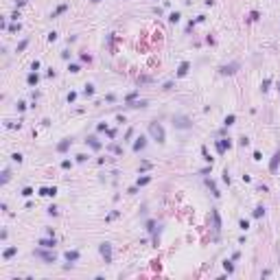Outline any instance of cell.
<instances>
[{"label": "cell", "mask_w": 280, "mask_h": 280, "mask_svg": "<svg viewBox=\"0 0 280 280\" xmlns=\"http://www.w3.org/2000/svg\"><path fill=\"white\" fill-rule=\"evenodd\" d=\"M149 136L155 140L158 144H164L166 142V133H164V127L160 123H149Z\"/></svg>", "instance_id": "obj_1"}, {"label": "cell", "mask_w": 280, "mask_h": 280, "mask_svg": "<svg viewBox=\"0 0 280 280\" xmlns=\"http://www.w3.org/2000/svg\"><path fill=\"white\" fill-rule=\"evenodd\" d=\"M33 256H35V258H40V260H44V263H55V260H57V254H55L53 250L48 252V247L33 250Z\"/></svg>", "instance_id": "obj_2"}, {"label": "cell", "mask_w": 280, "mask_h": 280, "mask_svg": "<svg viewBox=\"0 0 280 280\" xmlns=\"http://www.w3.org/2000/svg\"><path fill=\"white\" fill-rule=\"evenodd\" d=\"M173 127H175V129H190V127H193V120H190L188 116H184V114H175L173 116Z\"/></svg>", "instance_id": "obj_3"}, {"label": "cell", "mask_w": 280, "mask_h": 280, "mask_svg": "<svg viewBox=\"0 0 280 280\" xmlns=\"http://www.w3.org/2000/svg\"><path fill=\"white\" fill-rule=\"evenodd\" d=\"M241 68V64L239 61H232V64H223V66H219V75H223V77H230V75H234Z\"/></svg>", "instance_id": "obj_4"}, {"label": "cell", "mask_w": 280, "mask_h": 280, "mask_svg": "<svg viewBox=\"0 0 280 280\" xmlns=\"http://www.w3.org/2000/svg\"><path fill=\"white\" fill-rule=\"evenodd\" d=\"M99 252H101V256L105 258V263H112V243H101L99 245Z\"/></svg>", "instance_id": "obj_5"}, {"label": "cell", "mask_w": 280, "mask_h": 280, "mask_svg": "<svg viewBox=\"0 0 280 280\" xmlns=\"http://www.w3.org/2000/svg\"><path fill=\"white\" fill-rule=\"evenodd\" d=\"M144 147H147V138H144V136H138L136 140H133V144H131L133 153H140V151H144Z\"/></svg>", "instance_id": "obj_6"}, {"label": "cell", "mask_w": 280, "mask_h": 280, "mask_svg": "<svg viewBox=\"0 0 280 280\" xmlns=\"http://www.w3.org/2000/svg\"><path fill=\"white\" fill-rule=\"evenodd\" d=\"M210 215H212V226H215V232L219 234V232H221V215H219V210H217V208H212Z\"/></svg>", "instance_id": "obj_7"}, {"label": "cell", "mask_w": 280, "mask_h": 280, "mask_svg": "<svg viewBox=\"0 0 280 280\" xmlns=\"http://www.w3.org/2000/svg\"><path fill=\"white\" fill-rule=\"evenodd\" d=\"M37 245H40V247H48V250H53L55 245H57V241H55V236H50V234H48V236H44V239L37 241Z\"/></svg>", "instance_id": "obj_8"}, {"label": "cell", "mask_w": 280, "mask_h": 280, "mask_svg": "<svg viewBox=\"0 0 280 280\" xmlns=\"http://www.w3.org/2000/svg\"><path fill=\"white\" fill-rule=\"evenodd\" d=\"M86 144H88L92 151H101V147H103V144H101V140H99L96 136H88V138H86Z\"/></svg>", "instance_id": "obj_9"}, {"label": "cell", "mask_w": 280, "mask_h": 280, "mask_svg": "<svg viewBox=\"0 0 280 280\" xmlns=\"http://www.w3.org/2000/svg\"><path fill=\"white\" fill-rule=\"evenodd\" d=\"M278 164H280V149H276L273 158L269 160V173H278Z\"/></svg>", "instance_id": "obj_10"}, {"label": "cell", "mask_w": 280, "mask_h": 280, "mask_svg": "<svg viewBox=\"0 0 280 280\" xmlns=\"http://www.w3.org/2000/svg\"><path fill=\"white\" fill-rule=\"evenodd\" d=\"M188 70H190V61H182L180 64V68H177V79H182V77H186L188 75Z\"/></svg>", "instance_id": "obj_11"}, {"label": "cell", "mask_w": 280, "mask_h": 280, "mask_svg": "<svg viewBox=\"0 0 280 280\" xmlns=\"http://www.w3.org/2000/svg\"><path fill=\"white\" fill-rule=\"evenodd\" d=\"M70 147H72V138H64V140L57 144V153H66Z\"/></svg>", "instance_id": "obj_12"}, {"label": "cell", "mask_w": 280, "mask_h": 280, "mask_svg": "<svg viewBox=\"0 0 280 280\" xmlns=\"http://www.w3.org/2000/svg\"><path fill=\"white\" fill-rule=\"evenodd\" d=\"M64 258L68 260V263H77V260L81 258V254H79V252H77V250H68V252H66V254H64Z\"/></svg>", "instance_id": "obj_13"}, {"label": "cell", "mask_w": 280, "mask_h": 280, "mask_svg": "<svg viewBox=\"0 0 280 280\" xmlns=\"http://www.w3.org/2000/svg\"><path fill=\"white\" fill-rule=\"evenodd\" d=\"M15 254H18V247H15V245H11V247H7V250L2 252V258H4V260H9V258H13Z\"/></svg>", "instance_id": "obj_14"}, {"label": "cell", "mask_w": 280, "mask_h": 280, "mask_svg": "<svg viewBox=\"0 0 280 280\" xmlns=\"http://www.w3.org/2000/svg\"><path fill=\"white\" fill-rule=\"evenodd\" d=\"M40 195L42 197H55V195H57V188H48V186H44V188H40Z\"/></svg>", "instance_id": "obj_15"}, {"label": "cell", "mask_w": 280, "mask_h": 280, "mask_svg": "<svg viewBox=\"0 0 280 280\" xmlns=\"http://www.w3.org/2000/svg\"><path fill=\"white\" fill-rule=\"evenodd\" d=\"M37 81H40V75H37V70L29 72V77H26V83H29V86H37Z\"/></svg>", "instance_id": "obj_16"}, {"label": "cell", "mask_w": 280, "mask_h": 280, "mask_svg": "<svg viewBox=\"0 0 280 280\" xmlns=\"http://www.w3.org/2000/svg\"><path fill=\"white\" fill-rule=\"evenodd\" d=\"M206 184H208V188L212 190V197H215V199H219V197H221V193H219V188H217V184L212 182V180H206Z\"/></svg>", "instance_id": "obj_17"}, {"label": "cell", "mask_w": 280, "mask_h": 280, "mask_svg": "<svg viewBox=\"0 0 280 280\" xmlns=\"http://www.w3.org/2000/svg\"><path fill=\"white\" fill-rule=\"evenodd\" d=\"M147 101L144 99H140V101H131V103H127V107H131V110H138V107H147Z\"/></svg>", "instance_id": "obj_18"}, {"label": "cell", "mask_w": 280, "mask_h": 280, "mask_svg": "<svg viewBox=\"0 0 280 280\" xmlns=\"http://www.w3.org/2000/svg\"><path fill=\"white\" fill-rule=\"evenodd\" d=\"M66 11H68V4L64 2V4H59V7L55 9L53 13H50V18H59V15H61V13H66Z\"/></svg>", "instance_id": "obj_19"}, {"label": "cell", "mask_w": 280, "mask_h": 280, "mask_svg": "<svg viewBox=\"0 0 280 280\" xmlns=\"http://www.w3.org/2000/svg\"><path fill=\"white\" fill-rule=\"evenodd\" d=\"M151 182V175H142V177H138L136 180V186L140 188V186H147V184Z\"/></svg>", "instance_id": "obj_20"}, {"label": "cell", "mask_w": 280, "mask_h": 280, "mask_svg": "<svg viewBox=\"0 0 280 280\" xmlns=\"http://www.w3.org/2000/svg\"><path fill=\"white\" fill-rule=\"evenodd\" d=\"M252 215H254V219H260V217H265V206H256Z\"/></svg>", "instance_id": "obj_21"}, {"label": "cell", "mask_w": 280, "mask_h": 280, "mask_svg": "<svg viewBox=\"0 0 280 280\" xmlns=\"http://www.w3.org/2000/svg\"><path fill=\"white\" fill-rule=\"evenodd\" d=\"M180 18H182L180 11H173V13L169 15V22H171V24H177V22H180Z\"/></svg>", "instance_id": "obj_22"}, {"label": "cell", "mask_w": 280, "mask_h": 280, "mask_svg": "<svg viewBox=\"0 0 280 280\" xmlns=\"http://www.w3.org/2000/svg\"><path fill=\"white\" fill-rule=\"evenodd\" d=\"M83 96H94V86H92V83H86V88H83Z\"/></svg>", "instance_id": "obj_23"}, {"label": "cell", "mask_w": 280, "mask_h": 280, "mask_svg": "<svg viewBox=\"0 0 280 280\" xmlns=\"http://www.w3.org/2000/svg\"><path fill=\"white\" fill-rule=\"evenodd\" d=\"M201 158L208 162V164H212V155L208 153V147H201Z\"/></svg>", "instance_id": "obj_24"}, {"label": "cell", "mask_w": 280, "mask_h": 280, "mask_svg": "<svg viewBox=\"0 0 280 280\" xmlns=\"http://www.w3.org/2000/svg\"><path fill=\"white\" fill-rule=\"evenodd\" d=\"M9 180H11V171L4 169V171H2V177H0V184H7Z\"/></svg>", "instance_id": "obj_25"}, {"label": "cell", "mask_w": 280, "mask_h": 280, "mask_svg": "<svg viewBox=\"0 0 280 280\" xmlns=\"http://www.w3.org/2000/svg\"><path fill=\"white\" fill-rule=\"evenodd\" d=\"M234 120H236V116H234V114H228V116H226V120H223V125L230 127V125H234Z\"/></svg>", "instance_id": "obj_26"}, {"label": "cell", "mask_w": 280, "mask_h": 280, "mask_svg": "<svg viewBox=\"0 0 280 280\" xmlns=\"http://www.w3.org/2000/svg\"><path fill=\"white\" fill-rule=\"evenodd\" d=\"M221 180H223V184H228V186H230L232 177H230V171H228V169H223V177H221Z\"/></svg>", "instance_id": "obj_27"}, {"label": "cell", "mask_w": 280, "mask_h": 280, "mask_svg": "<svg viewBox=\"0 0 280 280\" xmlns=\"http://www.w3.org/2000/svg\"><path fill=\"white\" fill-rule=\"evenodd\" d=\"M223 269H226L228 273H232L234 271V263L232 260H226V263H223Z\"/></svg>", "instance_id": "obj_28"}, {"label": "cell", "mask_w": 280, "mask_h": 280, "mask_svg": "<svg viewBox=\"0 0 280 280\" xmlns=\"http://www.w3.org/2000/svg\"><path fill=\"white\" fill-rule=\"evenodd\" d=\"M33 193H35V190H33L31 186H26V188H22V193H20V195H22V197H31Z\"/></svg>", "instance_id": "obj_29"}, {"label": "cell", "mask_w": 280, "mask_h": 280, "mask_svg": "<svg viewBox=\"0 0 280 280\" xmlns=\"http://www.w3.org/2000/svg\"><path fill=\"white\" fill-rule=\"evenodd\" d=\"M215 147H217V153H219V155H223V153H226V149H223L221 140H215Z\"/></svg>", "instance_id": "obj_30"}, {"label": "cell", "mask_w": 280, "mask_h": 280, "mask_svg": "<svg viewBox=\"0 0 280 280\" xmlns=\"http://www.w3.org/2000/svg\"><path fill=\"white\" fill-rule=\"evenodd\" d=\"M46 212H48L50 217H57V215H59V208H57V206H48V210H46Z\"/></svg>", "instance_id": "obj_31"}, {"label": "cell", "mask_w": 280, "mask_h": 280, "mask_svg": "<svg viewBox=\"0 0 280 280\" xmlns=\"http://www.w3.org/2000/svg\"><path fill=\"white\" fill-rule=\"evenodd\" d=\"M239 228H241L243 232H245V230H250V221H247V219H241V221H239Z\"/></svg>", "instance_id": "obj_32"}, {"label": "cell", "mask_w": 280, "mask_h": 280, "mask_svg": "<svg viewBox=\"0 0 280 280\" xmlns=\"http://www.w3.org/2000/svg\"><path fill=\"white\" fill-rule=\"evenodd\" d=\"M269 86H271V79H265V81L260 83V90H263V92H267V90H269Z\"/></svg>", "instance_id": "obj_33"}, {"label": "cell", "mask_w": 280, "mask_h": 280, "mask_svg": "<svg viewBox=\"0 0 280 280\" xmlns=\"http://www.w3.org/2000/svg\"><path fill=\"white\" fill-rule=\"evenodd\" d=\"M7 127H9V129H20V127H22V123H13V120H7Z\"/></svg>", "instance_id": "obj_34"}, {"label": "cell", "mask_w": 280, "mask_h": 280, "mask_svg": "<svg viewBox=\"0 0 280 280\" xmlns=\"http://www.w3.org/2000/svg\"><path fill=\"white\" fill-rule=\"evenodd\" d=\"M247 144H250V138L247 136H241L239 138V147H247Z\"/></svg>", "instance_id": "obj_35"}, {"label": "cell", "mask_w": 280, "mask_h": 280, "mask_svg": "<svg viewBox=\"0 0 280 280\" xmlns=\"http://www.w3.org/2000/svg\"><path fill=\"white\" fill-rule=\"evenodd\" d=\"M26 46H29V37H26V40H22V42L18 44V53H22V50H24Z\"/></svg>", "instance_id": "obj_36"}, {"label": "cell", "mask_w": 280, "mask_h": 280, "mask_svg": "<svg viewBox=\"0 0 280 280\" xmlns=\"http://www.w3.org/2000/svg\"><path fill=\"white\" fill-rule=\"evenodd\" d=\"M68 70L72 72V75H77V72L81 70V66H79V64H70V66H68Z\"/></svg>", "instance_id": "obj_37"}, {"label": "cell", "mask_w": 280, "mask_h": 280, "mask_svg": "<svg viewBox=\"0 0 280 280\" xmlns=\"http://www.w3.org/2000/svg\"><path fill=\"white\" fill-rule=\"evenodd\" d=\"M138 94H140L138 90H133V92H129V94H127V96H125V99H127V103H131V101H133V99H136V96H138Z\"/></svg>", "instance_id": "obj_38"}, {"label": "cell", "mask_w": 280, "mask_h": 280, "mask_svg": "<svg viewBox=\"0 0 280 280\" xmlns=\"http://www.w3.org/2000/svg\"><path fill=\"white\" fill-rule=\"evenodd\" d=\"M133 133H136V129H133V127H129V129H127V133H125V140H127V142L133 138Z\"/></svg>", "instance_id": "obj_39"}, {"label": "cell", "mask_w": 280, "mask_h": 280, "mask_svg": "<svg viewBox=\"0 0 280 280\" xmlns=\"http://www.w3.org/2000/svg\"><path fill=\"white\" fill-rule=\"evenodd\" d=\"M221 144H223V149H230L232 147V140L230 138H221Z\"/></svg>", "instance_id": "obj_40"}, {"label": "cell", "mask_w": 280, "mask_h": 280, "mask_svg": "<svg viewBox=\"0 0 280 280\" xmlns=\"http://www.w3.org/2000/svg\"><path fill=\"white\" fill-rule=\"evenodd\" d=\"M258 18H260V13H258V11H252L247 20H250V22H256V20H258Z\"/></svg>", "instance_id": "obj_41"}, {"label": "cell", "mask_w": 280, "mask_h": 280, "mask_svg": "<svg viewBox=\"0 0 280 280\" xmlns=\"http://www.w3.org/2000/svg\"><path fill=\"white\" fill-rule=\"evenodd\" d=\"M20 29H22V24H20V22H18V24H11V26H9V33H18Z\"/></svg>", "instance_id": "obj_42"}, {"label": "cell", "mask_w": 280, "mask_h": 280, "mask_svg": "<svg viewBox=\"0 0 280 280\" xmlns=\"http://www.w3.org/2000/svg\"><path fill=\"white\" fill-rule=\"evenodd\" d=\"M11 160L18 162V164H22V160H24V158H22V153H13V155H11Z\"/></svg>", "instance_id": "obj_43"}, {"label": "cell", "mask_w": 280, "mask_h": 280, "mask_svg": "<svg viewBox=\"0 0 280 280\" xmlns=\"http://www.w3.org/2000/svg\"><path fill=\"white\" fill-rule=\"evenodd\" d=\"M110 127H107V123H99L96 125V131H107Z\"/></svg>", "instance_id": "obj_44"}, {"label": "cell", "mask_w": 280, "mask_h": 280, "mask_svg": "<svg viewBox=\"0 0 280 280\" xmlns=\"http://www.w3.org/2000/svg\"><path fill=\"white\" fill-rule=\"evenodd\" d=\"M118 215H120V212H118V210H114V212H110V215H107V217H105V221H112V219H116V217H118Z\"/></svg>", "instance_id": "obj_45"}, {"label": "cell", "mask_w": 280, "mask_h": 280, "mask_svg": "<svg viewBox=\"0 0 280 280\" xmlns=\"http://www.w3.org/2000/svg\"><path fill=\"white\" fill-rule=\"evenodd\" d=\"M151 166H153V164H151V162H147V160H144L142 164H140V171H149Z\"/></svg>", "instance_id": "obj_46"}, {"label": "cell", "mask_w": 280, "mask_h": 280, "mask_svg": "<svg viewBox=\"0 0 280 280\" xmlns=\"http://www.w3.org/2000/svg\"><path fill=\"white\" fill-rule=\"evenodd\" d=\"M110 149H112V151H114V153H116V155H120V153H123V147H118V144H112V147H110Z\"/></svg>", "instance_id": "obj_47"}, {"label": "cell", "mask_w": 280, "mask_h": 280, "mask_svg": "<svg viewBox=\"0 0 280 280\" xmlns=\"http://www.w3.org/2000/svg\"><path fill=\"white\" fill-rule=\"evenodd\" d=\"M75 160H77V162H86V160H88V155H86V153H77V155H75Z\"/></svg>", "instance_id": "obj_48"}, {"label": "cell", "mask_w": 280, "mask_h": 280, "mask_svg": "<svg viewBox=\"0 0 280 280\" xmlns=\"http://www.w3.org/2000/svg\"><path fill=\"white\" fill-rule=\"evenodd\" d=\"M66 99H68V103H75V101H77V92H68V96H66Z\"/></svg>", "instance_id": "obj_49"}, {"label": "cell", "mask_w": 280, "mask_h": 280, "mask_svg": "<svg viewBox=\"0 0 280 280\" xmlns=\"http://www.w3.org/2000/svg\"><path fill=\"white\" fill-rule=\"evenodd\" d=\"M81 61H86V64H90V61H92V57H90V55H88V53H81Z\"/></svg>", "instance_id": "obj_50"}, {"label": "cell", "mask_w": 280, "mask_h": 280, "mask_svg": "<svg viewBox=\"0 0 280 280\" xmlns=\"http://www.w3.org/2000/svg\"><path fill=\"white\" fill-rule=\"evenodd\" d=\"M15 110H18V112H24V110H26V103H24V101H20V103L15 105Z\"/></svg>", "instance_id": "obj_51"}, {"label": "cell", "mask_w": 280, "mask_h": 280, "mask_svg": "<svg viewBox=\"0 0 280 280\" xmlns=\"http://www.w3.org/2000/svg\"><path fill=\"white\" fill-rule=\"evenodd\" d=\"M46 40H48V42H55V40H57V33H55V31H50V33H48V37H46Z\"/></svg>", "instance_id": "obj_52"}, {"label": "cell", "mask_w": 280, "mask_h": 280, "mask_svg": "<svg viewBox=\"0 0 280 280\" xmlns=\"http://www.w3.org/2000/svg\"><path fill=\"white\" fill-rule=\"evenodd\" d=\"M61 169H72V162L70 160H64V162H61Z\"/></svg>", "instance_id": "obj_53"}, {"label": "cell", "mask_w": 280, "mask_h": 280, "mask_svg": "<svg viewBox=\"0 0 280 280\" xmlns=\"http://www.w3.org/2000/svg\"><path fill=\"white\" fill-rule=\"evenodd\" d=\"M105 133H107V138H110V140H114V138H116V129H107Z\"/></svg>", "instance_id": "obj_54"}, {"label": "cell", "mask_w": 280, "mask_h": 280, "mask_svg": "<svg viewBox=\"0 0 280 280\" xmlns=\"http://www.w3.org/2000/svg\"><path fill=\"white\" fill-rule=\"evenodd\" d=\"M147 230H149V232L155 230V221H147Z\"/></svg>", "instance_id": "obj_55"}, {"label": "cell", "mask_w": 280, "mask_h": 280, "mask_svg": "<svg viewBox=\"0 0 280 280\" xmlns=\"http://www.w3.org/2000/svg\"><path fill=\"white\" fill-rule=\"evenodd\" d=\"M31 70H40V61H37V59L31 64Z\"/></svg>", "instance_id": "obj_56"}, {"label": "cell", "mask_w": 280, "mask_h": 280, "mask_svg": "<svg viewBox=\"0 0 280 280\" xmlns=\"http://www.w3.org/2000/svg\"><path fill=\"white\" fill-rule=\"evenodd\" d=\"M162 90H173V81H166V83H164V88H162Z\"/></svg>", "instance_id": "obj_57"}, {"label": "cell", "mask_w": 280, "mask_h": 280, "mask_svg": "<svg viewBox=\"0 0 280 280\" xmlns=\"http://www.w3.org/2000/svg\"><path fill=\"white\" fill-rule=\"evenodd\" d=\"M254 160H256V162H260V160H263V155H260V151H254Z\"/></svg>", "instance_id": "obj_58"}, {"label": "cell", "mask_w": 280, "mask_h": 280, "mask_svg": "<svg viewBox=\"0 0 280 280\" xmlns=\"http://www.w3.org/2000/svg\"><path fill=\"white\" fill-rule=\"evenodd\" d=\"M138 81H140V83H151V77H140Z\"/></svg>", "instance_id": "obj_59"}, {"label": "cell", "mask_w": 280, "mask_h": 280, "mask_svg": "<svg viewBox=\"0 0 280 280\" xmlns=\"http://www.w3.org/2000/svg\"><path fill=\"white\" fill-rule=\"evenodd\" d=\"M105 101H110V103H114V101H116V96H114V94H107V96H105Z\"/></svg>", "instance_id": "obj_60"}, {"label": "cell", "mask_w": 280, "mask_h": 280, "mask_svg": "<svg viewBox=\"0 0 280 280\" xmlns=\"http://www.w3.org/2000/svg\"><path fill=\"white\" fill-rule=\"evenodd\" d=\"M127 193H129V195H136V193H138V186H131L129 190H127Z\"/></svg>", "instance_id": "obj_61"}, {"label": "cell", "mask_w": 280, "mask_h": 280, "mask_svg": "<svg viewBox=\"0 0 280 280\" xmlns=\"http://www.w3.org/2000/svg\"><path fill=\"white\" fill-rule=\"evenodd\" d=\"M92 2H101V0H92Z\"/></svg>", "instance_id": "obj_62"}]
</instances>
